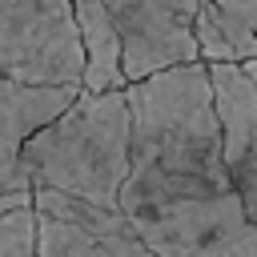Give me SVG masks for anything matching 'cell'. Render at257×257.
I'll use <instances>...</instances> for the list:
<instances>
[{
  "label": "cell",
  "instance_id": "8992f818",
  "mask_svg": "<svg viewBox=\"0 0 257 257\" xmlns=\"http://www.w3.org/2000/svg\"><path fill=\"white\" fill-rule=\"evenodd\" d=\"M84 84H32L0 72V193H32L24 141L72 104Z\"/></svg>",
  "mask_w": 257,
  "mask_h": 257
},
{
  "label": "cell",
  "instance_id": "3957f363",
  "mask_svg": "<svg viewBox=\"0 0 257 257\" xmlns=\"http://www.w3.org/2000/svg\"><path fill=\"white\" fill-rule=\"evenodd\" d=\"M0 72L32 84H84L72 0H0Z\"/></svg>",
  "mask_w": 257,
  "mask_h": 257
},
{
  "label": "cell",
  "instance_id": "7c38bea8",
  "mask_svg": "<svg viewBox=\"0 0 257 257\" xmlns=\"http://www.w3.org/2000/svg\"><path fill=\"white\" fill-rule=\"evenodd\" d=\"M28 201H32V193H0V213H8L16 205H28Z\"/></svg>",
  "mask_w": 257,
  "mask_h": 257
},
{
  "label": "cell",
  "instance_id": "7a4b0ae2",
  "mask_svg": "<svg viewBox=\"0 0 257 257\" xmlns=\"http://www.w3.org/2000/svg\"><path fill=\"white\" fill-rule=\"evenodd\" d=\"M32 185L68 193L96 209H120V185L133 169V108L124 88H80L64 112L24 141Z\"/></svg>",
  "mask_w": 257,
  "mask_h": 257
},
{
  "label": "cell",
  "instance_id": "52a82bcc",
  "mask_svg": "<svg viewBox=\"0 0 257 257\" xmlns=\"http://www.w3.org/2000/svg\"><path fill=\"white\" fill-rule=\"evenodd\" d=\"M72 16L84 44V88H124L128 76L120 68V36L108 16V0H72Z\"/></svg>",
  "mask_w": 257,
  "mask_h": 257
},
{
  "label": "cell",
  "instance_id": "6da1fadb",
  "mask_svg": "<svg viewBox=\"0 0 257 257\" xmlns=\"http://www.w3.org/2000/svg\"><path fill=\"white\" fill-rule=\"evenodd\" d=\"M133 169L120 209L157 257H257V221L225 165L221 116L205 60L124 84Z\"/></svg>",
  "mask_w": 257,
  "mask_h": 257
},
{
  "label": "cell",
  "instance_id": "30bf717a",
  "mask_svg": "<svg viewBox=\"0 0 257 257\" xmlns=\"http://www.w3.org/2000/svg\"><path fill=\"white\" fill-rule=\"evenodd\" d=\"M0 257H40V213L32 201L0 213Z\"/></svg>",
  "mask_w": 257,
  "mask_h": 257
},
{
  "label": "cell",
  "instance_id": "277c9868",
  "mask_svg": "<svg viewBox=\"0 0 257 257\" xmlns=\"http://www.w3.org/2000/svg\"><path fill=\"white\" fill-rule=\"evenodd\" d=\"M197 4L201 0H108L112 28L120 36V68L128 80L201 60L193 36Z\"/></svg>",
  "mask_w": 257,
  "mask_h": 257
},
{
  "label": "cell",
  "instance_id": "ba28073f",
  "mask_svg": "<svg viewBox=\"0 0 257 257\" xmlns=\"http://www.w3.org/2000/svg\"><path fill=\"white\" fill-rule=\"evenodd\" d=\"M193 36H197V52L201 60H253L257 56V32L237 20L233 12H225L213 0L197 4V20H193Z\"/></svg>",
  "mask_w": 257,
  "mask_h": 257
},
{
  "label": "cell",
  "instance_id": "5b68a950",
  "mask_svg": "<svg viewBox=\"0 0 257 257\" xmlns=\"http://www.w3.org/2000/svg\"><path fill=\"white\" fill-rule=\"evenodd\" d=\"M213 80V104L221 116L225 165L257 221V56L253 60H205Z\"/></svg>",
  "mask_w": 257,
  "mask_h": 257
},
{
  "label": "cell",
  "instance_id": "8fae6325",
  "mask_svg": "<svg viewBox=\"0 0 257 257\" xmlns=\"http://www.w3.org/2000/svg\"><path fill=\"white\" fill-rule=\"evenodd\" d=\"M213 4H221L225 12H233L237 20H245V24L257 32V0H213Z\"/></svg>",
  "mask_w": 257,
  "mask_h": 257
},
{
  "label": "cell",
  "instance_id": "9c48e42d",
  "mask_svg": "<svg viewBox=\"0 0 257 257\" xmlns=\"http://www.w3.org/2000/svg\"><path fill=\"white\" fill-rule=\"evenodd\" d=\"M40 257H116V253L108 245H100L96 237H88L80 225L40 213Z\"/></svg>",
  "mask_w": 257,
  "mask_h": 257
}]
</instances>
